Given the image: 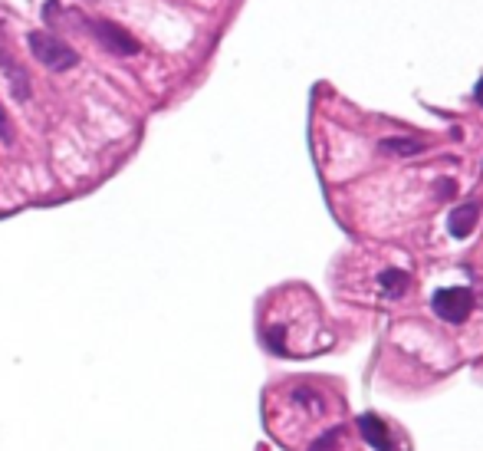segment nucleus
Listing matches in <instances>:
<instances>
[{
    "mask_svg": "<svg viewBox=\"0 0 483 451\" xmlns=\"http://www.w3.org/2000/svg\"><path fill=\"white\" fill-rule=\"evenodd\" d=\"M26 47L33 53V60H40L53 73H66V69H73L79 63V53L69 43H62L56 33H46V30H30L26 33Z\"/></svg>",
    "mask_w": 483,
    "mask_h": 451,
    "instance_id": "f257e3e1",
    "label": "nucleus"
},
{
    "mask_svg": "<svg viewBox=\"0 0 483 451\" xmlns=\"http://www.w3.org/2000/svg\"><path fill=\"white\" fill-rule=\"evenodd\" d=\"M79 26H86L89 33H92V40L99 47H105L109 53H115V56H135L142 50V43L125 26L112 24V20H79Z\"/></svg>",
    "mask_w": 483,
    "mask_h": 451,
    "instance_id": "f03ea898",
    "label": "nucleus"
},
{
    "mask_svg": "<svg viewBox=\"0 0 483 451\" xmlns=\"http://www.w3.org/2000/svg\"><path fill=\"white\" fill-rule=\"evenodd\" d=\"M0 69L7 73V79H10V96L17 102H26L30 99V73L24 69V63L13 56L10 50V40H7V30H3V24H0Z\"/></svg>",
    "mask_w": 483,
    "mask_h": 451,
    "instance_id": "7ed1b4c3",
    "label": "nucleus"
},
{
    "mask_svg": "<svg viewBox=\"0 0 483 451\" xmlns=\"http://www.w3.org/2000/svg\"><path fill=\"white\" fill-rule=\"evenodd\" d=\"M473 297L471 290H460V287H447L434 293V313L447 320V323H464V316L471 313Z\"/></svg>",
    "mask_w": 483,
    "mask_h": 451,
    "instance_id": "20e7f679",
    "label": "nucleus"
},
{
    "mask_svg": "<svg viewBox=\"0 0 483 451\" xmlns=\"http://www.w3.org/2000/svg\"><path fill=\"white\" fill-rule=\"evenodd\" d=\"M477 214H480V204H477V201H467L464 208H457V211L450 214V234H454V238H467L473 231V224H477Z\"/></svg>",
    "mask_w": 483,
    "mask_h": 451,
    "instance_id": "39448f33",
    "label": "nucleus"
},
{
    "mask_svg": "<svg viewBox=\"0 0 483 451\" xmlns=\"http://www.w3.org/2000/svg\"><path fill=\"white\" fill-rule=\"evenodd\" d=\"M405 284H408V274H405V270H384L382 274V287L388 290V293H401V290H405Z\"/></svg>",
    "mask_w": 483,
    "mask_h": 451,
    "instance_id": "423d86ee",
    "label": "nucleus"
},
{
    "mask_svg": "<svg viewBox=\"0 0 483 451\" xmlns=\"http://www.w3.org/2000/svg\"><path fill=\"white\" fill-rule=\"evenodd\" d=\"M382 149L401 151V155H414V151H421V142H408V138H388V142H382Z\"/></svg>",
    "mask_w": 483,
    "mask_h": 451,
    "instance_id": "0eeeda50",
    "label": "nucleus"
},
{
    "mask_svg": "<svg viewBox=\"0 0 483 451\" xmlns=\"http://www.w3.org/2000/svg\"><path fill=\"white\" fill-rule=\"evenodd\" d=\"M0 138H3V145H13V126H10V115L3 113V106H0Z\"/></svg>",
    "mask_w": 483,
    "mask_h": 451,
    "instance_id": "6e6552de",
    "label": "nucleus"
},
{
    "mask_svg": "<svg viewBox=\"0 0 483 451\" xmlns=\"http://www.w3.org/2000/svg\"><path fill=\"white\" fill-rule=\"evenodd\" d=\"M56 13H60V0H46V3H43V20H46V24H56Z\"/></svg>",
    "mask_w": 483,
    "mask_h": 451,
    "instance_id": "1a4fd4ad",
    "label": "nucleus"
}]
</instances>
